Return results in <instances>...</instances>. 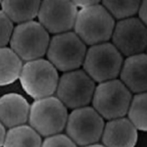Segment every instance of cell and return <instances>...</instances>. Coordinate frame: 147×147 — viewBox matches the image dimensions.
<instances>
[{
	"label": "cell",
	"instance_id": "cell-9",
	"mask_svg": "<svg viewBox=\"0 0 147 147\" xmlns=\"http://www.w3.org/2000/svg\"><path fill=\"white\" fill-rule=\"evenodd\" d=\"M95 86V82L84 70L77 69L59 78L55 93L66 107L76 109L90 103Z\"/></svg>",
	"mask_w": 147,
	"mask_h": 147
},
{
	"label": "cell",
	"instance_id": "cell-19",
	"mask_svg": "<svg viewBox=\"0 0 147 147\" xmlns=\"http://www.w3.org/2000/svg\"><path fill=\"white\" fill-rule=\"evenodd\" d=\"M102 5L106 8L115 20L134 17L136 14L141 0H101Z\"/></svg>",
	"mask_w": 147,
	"mask_h": 147
},
{
	"label": "cell",
	"instance_id": "cell-17",
	"mask_svg": "<svg viewBox=\"0 0 147 147\" xmlns=\"http://www.w3.org/2000/svg\"><path fill=\"white\" fill-rule=\"evenodd\" d=\"M41 136L32 125H19L6 131L3 146H41Z\"/></svg>",
	"mask_w": 147,
	"mask_h": 147
},
{
	"label": "cell",
	"instance_id": "cell-4",
	"mask_svg": "<svg viewBox=\"0 0 147 147\" xmlns=\"http://www.w3.org/2000/svg\"><path fill=\"white\" fill-rule=\"evenodd\" d=\"M123 55L112 42L90 45L86 50L82 67L95 82L117 79L123 65Z\"/></svg>",
	"mask_w": 147,
	"mask_h": 147
},
{
	"label": "cell",
	"instance_id": "cell-2",
	"mask_svg": "<svg viewBox=\"0 0 147 147\" xmlns=\"http://www.w3.org/2000/svg\"><path fill=\"white\" fill-rule=\"evenodd\" d=\"M19 80L23 89L30 97L44 98L56 92L59 80L58 70L43 58L27 61L23 65Z\"/></svg>",
	"mask_w": 147,
	"mask_h": 147
},
{
	"label": "cell",
	"instance_id": "cell-8",
	"mask_svg": "<svg viewBox=\"0 0 147 147\" xmlns=\"http://www.w3.org/2000/svg\"><path fill=\"white\" fill-rule=\"evenodd\" d=\"M104 125L102 116L87 105L73 109L68 115L65 129L76 146H90L101 140Z\"/></svg>",
	"mask_w": 147,
	"mask_h": 147
},
{
	"label": "cell",
	"instance_id": "cell-21",
	"mask_svg": "<svg viewBox=\"0 0 147 147\" xmlns=\"http://www.w3.org/2000/svg\"><path fill=\"white\" fill-rule=\"evenodd\" d=\"M41 145L47 147H73L76 146V144L68 134L58 132V134L45 136V139L42 141Z\"/></svg>",
	"mask_w": 147,
	"mask_h": 147
},
{
	"label": "cell",
	"instance_id": "cell-24",
	"mask_svg": "<svg viewBox=\"0 0 147 147\" xmlns=\"http://www.w3.org/2000/svg\"><path fill=\"white\" fill-rule=\"evenodd\" d=\"M6 136V129H5V125L0 122V146H3L4 144V139H5Z\"/></svg>",
	"mask_w": 147,
	"mask_h": 147
},
{
	"label": "cell",
	"instance_id": "cell-22",
	"mask_svg": "<svg viewBox=\"0 0 147 147\" xmlns=\"http://www.w3.org/2000/svg\"><path fill=\"white\" fill-rule=\"evenodd\" d=\"M136 14L138 15L137 18H138L142 23L146 25V22H147V0H141L140 4H139V6H138V9H137Z\"/></svg>",
	"mask_w": 147,
	"mask_h": 147
},
{
	"label": "cell",
	"instance_id": "cell-10",
	"mask_svg": "<svg viewBox=\"0 0 147 147\" xmlns=\"http://www.w3.org/2000/svg\"><path fill=\"white\" fill-rule=\"evenodd\" d=\"M112 43L123 56L143 53L147 47V28L136 17L119 20L111 36Z\"/></svg>",
	"mask_w": 147,
	"mask_h": 147
},
{
	"label": "cell",
	"instance_id": "cell-3",
	"mask_svg": "<svg viewBox=\"0 0 147 147\" xmlns=\"http://www.w3.org/2000/svg\"><path fill=\"white\" fill-rule=\"evenodd\" d=\"M49 41V32L39 22L32 20L14 27L9 43L14 52L27 62L45 55Z\"/></svg>",
	"mask_w": 147,
	"mask_h": 147
},
{
	"label": "cell",
	"instance_id": "cell-15",
	"mask_svg": "<svg viewBox=\"0 0 147 147\" xmlns=\"http://www.w3.org/2000/svg\"><path fill=\"white\" fill-rule=\"evenodd\" d=\"M41 0H2L1 10L13 23L21 24L37 17Z\"/></svg>",
	"mask_w": 147,
	"mask_h": 147
},
{
	"label": "cell",
	"instance_id": "cell-14",
	"mask_svg": "<svg viewBox=\"0 0 147 147\" xmlns=\"http://www.w3.org/2000/svg\"><path fill=\"white\" fill-rule=\"evenodd\" d=\"M30 104L21 94L8 93L0 97V122L5 127L26 124L28 120Z\"/></svg>",
	"mask_w": 147,
	"mask_h": 147
},
{
	"label": "cell",
	"instance_id": "cell-7",
	"mask_svg": "<svg viewBox=\"0 0 147 147\" xmlns=\"http://www.w3.org/2000/svg\"><path fill=\"white\" fill-rule=\"evenodd\" d=\"M132 93L118 79L99 82L92 96V106L103 119L112 120L127 115Z\"/></svg>",
	"mask_w": 147,
	"mask_h": 147
},
{
	"label": "cell",
	"instance_id": "cell-16",
	"mask_svg": "<svg viewBox=\"0 0 147 147\" xmlns=\"http://www.w3.org/2000/svg\"><path fill=\"white\" fill-rule=\"evenodd\" d=\"M22 68L23 60L11 47H0V86L15 82Z\"/></svg>",
	"mask_w": 147,
	"mask_h": 147
},
{
	"label": "cell",
	"instance_id": "cell-23",
	"mask_svg": "<svg viewBox=\"0 0 147 147\" xmlns=\"http://www.w3.org/2000/svg\"><path fill=\"white\" fill-rule=\"evenodd\" d=\"M73 3L77 7L80 8H84V7L95 5V4H99L101 0H72Z\"/></svg>",
	"mask_w": 147,
	"mask_h": 147
},
{
	"label": "cell",
	"instance_id": "cell-20",
	"mask_svg": "<svg viewBox=\"0 0 147 147\" xmlns=\"http://www.w3.org/2000/svg\"><path fill=\"white\" fill-rule=\"evenodd\" d=\"M14 30V23L2 10H0V47H4L10 42Z\"/></svg>",
	"mask_w": 147,
	"mask_h": 147
},
{
	"label": "cell",
	"instance_id": "cell-12",
	"mask_svg": "<svg viewBox=\"0 0 147 147\" xmlns=\"http://www.w3.org/2000/svg\"><path fill=\"white\" fill-rule=\"evenodd\" d=\"M138 134L132 123L125 117L108 120L102 132V143L110 147H132L136 144Z\"/></svg>",
	"mask_w": 147,
	"mask_h": 147
},
{
	"label": "cell",
	"instance_id": "cell-1",
	"mask_svg": "<svg viewBox=\"0 0 147 147\" xmlns=\"http://www.w3.org/2000/svg\"><path fill=\"white\" fill-rule=\"evenodd\" d=\"M115 24L113 16L99 3L78 11L74 30L86 45H94L111 39Z\"/></svg>",
	"mask_w": 147,
	"mask_h": 147
},
{
	"label": "cell",
	"instance_id": "cell-25",
	"mask_svg": "<svg viewBox=\"0 0 147 147\" xmlns=\"http://www.w3.org/2000/svg\"><path fill=\"white\" fill-rule=\"evenodd\" d=\"M1 1H2V0H0V4H1Z\"/></svg>",
	"mask_w": 147,
	"mask_h": 147
},
{
	"label": "cell",
	"instance_id": "cell-6",
	"mask_svg": "<svg viewBox=\"0 0 147 147\" xmlns=\"http://www.w3.org/2000/svg\"><path fill=\"white\" fill-rule=\"evenodd\" d=\"M86 50V44L75 32H61L54 35L49 41L47 60L58 71L69 72L82 66Z\"/></svg>",
	"mask_w": 147,
	"mask_h": 147
},
{
	"label": "cell",
	"instance_id": "cell-18",
	"mask_svg": "<svg viewBox=\"0 0 147 147\" xmlns=\"http://www.w3.org/2000/svg\"><path fill=\"white\" fill-rule=\"evenodd\" d=\"M127 116L132 125L136 127L137 130L147 129V95L145 92L134 93L131 97L129 109H127Z\"/></svg>",
	"mask_w": 147,
	"mask_h": 147
},
{
	"label": "cell",
	"instance_id": "cell-13",
	"mask_svg": "<svg viewBox=\"0 0 147 147\" xmlns=\"http://www.w3.org/2000/svg\"><path fill=\"white\" fill-rule=\"evenodd\" d=\"M147 57L139 53L127 56L120 71L121 82L129 88L131 93L145 92L147 88Z\"/></svg>",
	"mask_w": 147,
	"mask_h": 147
},
{
	"label": "cell",
	"instance_id": "cell-11",
	"mask_svg": "<svg viewBox=\"0 0 147 147\" xmlns=\"http://www.w3.org/2000/svg\"><path fill=\"white\" fill-rule=\"evenodd\" d=\"M78 11L72 0H42L37 18L47 32L57 34L74 28Z\"/></svg>",
	"mask_w": 147,
	"mask_h": 147
},
{
	"label": "cell",
	"instance_id": "cell-5",
	"mask_svg": "<svg viewBox=\"0 0 147 147\" xmlns=\"http://www.w3.org/2000/svg\"><path fill=\"white\" fill-rule=\"evenodd\" d=\"M68 108L53 95L35 99L30 107L28 123L41 136L61 132L68 119Z\"/></svg>",
	"mask_w": 147,
	"mask_h": 147
}]
</instances>
